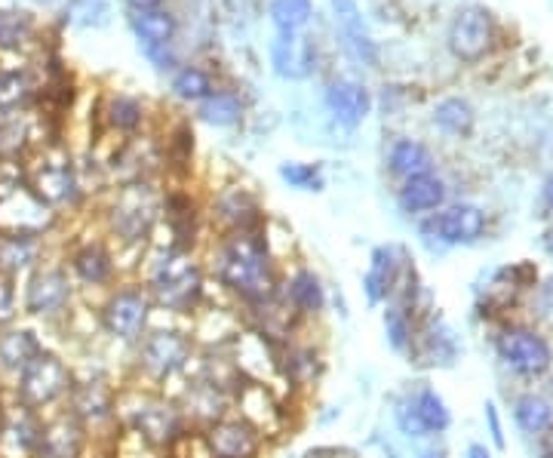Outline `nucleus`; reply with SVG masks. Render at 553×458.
<instances>
[{
  "instance_id": "4",
  "label": "nucleus",
  "mask_w": 553,
  "mask_h": 458,
  "mask_svg": "<svg viewBox=\"0 0 553 458\" xmlns=\"http://www.w3.org/2000/svg\"><path fill=\"white\" fill-rule=\"evenodd\" d=\"M133 351H136V376L145 382V388L154 391H166V385L185 379L197 357L191 332L179 326H151Z\"/></svg>"
},
{
  "instance_id": "35",
  "label": "nucleus",
  "mask_w": 553,
  "mask_h": 458,
  "mask_svg": "<svg viewBox=\"0 0 553 458\" xmlns=\"http://www.w3.org/2000/svg\"><path fill=\"white\" fill-rule=\"evenodd\" d=\"M31 99V83L19 71L0 74V117H13Z\"/></svg>"
},
{
  "instance_id": "43",
  "label": "nucleus",
  "mask_w": 553,
  "mask_h": 458,
  "mask_svg": "<svg viewBox=\"0 0 553 458\" xmlns=\"http://www.w3.org/2000/svg\"><path fill=\"white\" fill-rule=\"evenodd\" d=\"M16 314H19V289H16V280L0 274V329H7L16 323Z\"/></svg>"
},
{
  "instance_id": "28",
  "label": "nucleus",
  "mask_w": 553,
  "mask_h": 458,
  "mask_svg": "<svg viewBox=\"0 0 553 458\" xmlns=\"http://www.w3.org/2000/svg\"><path fill=\"white\" fill-rule=\"evenodd\" d=\"M388 163H391V173L400 176L403 182L418 179V176H431V170H434V157H431V151L424 148L421 142H412V139H400V142L391 148Z\"/></svg>"
},
{
  "instance_id": "22",
  "label": "nucleus",
  "mask_w": 553,
  "mask_h": 458,
  "mask_svg": "<svg viewBox=\"0 0 553 458\" xmlns=\"http://www.w3.org/2000/svg\"><path fill=\"white\" fill-rule=\"evenodd\" d=\"M326 108L342 127H357V123H363V117L372 111V96L366 87H360L354 80H335L326 90Z\"/></svg>"
},
{
  "instance_id": "45",
  "label": "nucleus",
  "mask_w": 553,
  "mask_h": 458,
  "mask_svg": "<svg viewBox=\"0 0 553 458\" xmlns=\"http://www.w3.org/2000/svg\"><path fill=\"white\" fill-rule=\"evenodd\" d=\"M486 425H489L492 443H495L498 449H504V431H501V419H498V409H495V403H492V400L486 403Z\"/></svg>"
},
{
  "instance_id": "20",
  "label": "nucleus",
  "mask_w": 553,
  "mask_h": 458,
  "mask_svg": "<svg viewBox=\"0 0 553 458\" xmlns=\"http://www.w3.org/2000/svg\"><path fill=\"white\" fill-rule=\"evenodd\" d=\"M212 219L222 225L225 234H249L262 231V210L246 188H225L212 203Z\"/></svg>"
},
{
  "instance_id": "44",
  "label": "nucleus",
  "mask_w": 553,
  "mask_h": 458,
  "mask_svg": "<svg viewBox=\"0 0 553 458\" xmlns=\"http://www.w3.org/2000/svg\"><path fill=\"white\" fill-rule=\"evenodd\" d=\"M191 154H194V136L188 130H179L166 145V160L176 163V166H185V163H191Z\"/></svg>"
},
{
  "instance_id": "49",
  "label": "nucleus",
  "mask_w": 553,
  "mask_h": 458,
  "mask_svg": "<svg viewBox=\"0 0 553 458\" xmlns=\"http://www.w3.org/2000/svg\"><path fill=\"white\" fill-rule=\"evenodd\" d=\"M541 437H544V440H541V455H544V458H553V428L544 431Z\"/></svg>"
},
{
  "instance_id": "8",
  "label": "nucleus",
  "mask_w": 553,
  "mask_h": 458,
  "mask_svg": "<svg viewBox=\"0 0 553 458\" xmlns=\"http://www.w3.org/2000/svg\"><path fill=\"white\" fill-rule=\"evenodd\" d=\"M74 277L62 265H37L22 286V308L40 320H59L71 314L74 305Z\"/></svg>"
},
{
  "instance_id": "16",
  "label": "nucleus",
  "mask_w": 553,
  "mask_h": 458,
  "mask_svg": "<svg viewBox=\"0 0 553 458\" xmlns=\"http://www.w3.org/2000/svg\"><path fill=\"white\" fill-rule=\"evenodd\" d=\"M44 415L13 403L0 412V458H34Z\"/></svg>"
},
{
  "instance_id": "25",
  "label": "nucleus",
  "mask_w": 553,
  "mask_h": 458,
  "mask_svg": "<svg viewBox=\"0 0 553 458\" xmlns=\"http://www.w3.org/2000/svg\"><path fill=\"white\" fill-rule=\"evenodd\" d=\"M40 246L37 237H13V234H0V274L7 277H19V274H31L40 262Z\"/></svg>"
},
{
  "instance_id": "26",
  "label": "nucleus",
  "mask_w": 553,
  "mask_h": 458,
  "mask_svg": "<svg viewBox=\"0 0 553 458\" xmlns=\"http://www.w3.org/2000/svg\"><path fill=\"white\" fill-rule=\"evenodd\" d=\"M443 200H446V185L437 176H418V179L403 182L400 188V210L409 216L431 213Z\"/></svg>"
},
{
  "instance_id": "50",
  "label": "nucleus",
  "mask_w": 553,
  "mask_h": 458,
  "mask_svg": "<svg viewBox=\"0 0 553 458\" xmlns=\"http://www.w3.org/2000/svg\"><path fill=\"white\" fill-rule=\"evenodd\" d=\"M541 246H544V253L553 259V228H547V231H544V237H541Z\"/></svg>"
},
{
  "instance_id": "42",
  "label": "nucleus",
  "mask_w": 553,
  "mask_h": 458,
  "mask_svg": "<svg viewBox=\"0 0 553 458\" xmlns=\"http://www.w3.org/2000/svg\"><path fill=\"white\" fill-rule=\"evenodd\" d=\"M394 422H397L400 434H406L409 440H424V437H431L428 428L421 425V419H418V412H415V406H412L409 397H403V400L397 403V409H394Z\"/></svg>"
},
{
  "instance_id": "12",
  "label": "nucleus",
  "mask_w": 553,
  "mask_h": 458,
  "mask_svg": "<svg viewBox=\"0 0 553 458\" xmlns=\"http://www.w3.org/2000/svg\"><path fill=\"white\" fill-rule=\"evenodd\" d=\"M28 188L44 200L50 210L74 206L80 200V179L68 157H47L28 173Z\"/></svg>"
},
{
  "instance_id": "33",
  "label": "nucleus",
  "mask_w": 553,
  "mask_h": 458,
  "mask_svg": "<svg viewBox=\"0 0 553 458\" xmlns=\"http://www.w3.org/2000/svg\"><path fill=\"white\" fill-rule=\"evenodd\" d=\"M434 123L449 136H467L474 130V108L464 99H443L434 108Z\"/></svg>"
},
{
  "instance_id": "2",
  "label": "nucleus",
  "mask_w": 553,
  "mask_h": 458,
  "mask_svg": "<svg viewBox=\"0 0 553 458\" xmlns=\"http://www.w3.org/2000/svg\"><path fill=\"white\" fill-rule=\"evenodd\" d=\"M117 422L123 431L136 434L154 452H169L191 428L179 403L154 388L136 385L117 394Z\"/></svg>"
},
{
  "instance_id": "23",
  "label": "nucleus",
  "mask_w": 553,
  "mask_h": 458,
  "mask_svg": "<svg viewBox=\"0 0 553 458\" xmlns=\"http://www.w3.org/2000/svg\"><path fill=\"white\" fill-rule=\"evenodd\" d=\"M44 351V342L28 326H7L0 329V372L4 376H19V372Z\"/></svg>"
},
{
  "instance_id": "29",
  "label": "nucleus",
  "mask_w": 553,
  "mask_h": 458,
  "mask_svg": "<svg viewBox=\"0 0 553 458\" xmlns=\"http://www.w3.org/2000/svg\"><path fill=\"white\" fill-rule=\"evenodd\" d=\"M514 422L523 434L529 437H541L544 431L553 428V406L538 397V394H523L514 403Z\"/></svg>"
},
{
  "instance_id": "11",
  "label": "nucleus",
  "mask_w": 553,
  "mask_h": 458,
  "mask_svg": "<svg viewBox=\"0 0 553 458\" xmlns=\"http://www.w3.org/2000/svg\"><path fill=\"white\" fill-rule=\"evenodd\" d=\"M200 437H203L209 458H259L268 443L249 422H243L240 415H225L216 425L200 431Z\"/></svg>"
},
{
  "instance_id": "7",
  "label": "nucleus",
  "mask_w": 553,
  "mask_h": 458,
  "mask_svg": "<svg viewBox=\"0 0 553 458\" xmlns=\"http://www.w3.org/2000/svg\"><path fill=\"white\" fill-rule=\"evenodd\" d=\"M74 385L71 366L56 351H40L16 376V403L44 415V409L62 403Z\"/></svg>"
},
{
  "instance_id": "47",
  "label": "nucleus",
  "mask_w": 553,
  "mask_h": 458,
  "mask_svg": "<svg viewBox=\"0 0 553 458\" xmlns=\"http://www.w3.org/2000/svg\"><path fill=\"white\" fill-rule=\"evenodd\" d=\"M541 203H544V216H553V176L544 182V191H541Z\"/></svg>"
},
{
  "instance_id": "51",
  "label": "nucleus",
  "mask_w": 553,
  "mask_h": 458,
  "mask_svg": "<svg viewBox=\"0 0 553 458\" xmlns=\"http://www.w3.org/2000/svg\"><path fill=\"white\" fill-rule=\"evenodd\" d=\"M96 458H111V455H96Z\"/></svg>"
},
{
  "instance_id": "36",
  "label": "nucleus",
  "mask_w": 553,
  "mask_h": 458,
  "mask_svg": "<svg viewBox=\"0 0 553 458\" xmlns=\"http://www.w3.org/2000/svg\"><path fill=\"white\" fill-rule=\"evenodd\" d=\"M34 34V22L22 10H0V47L19 50L25 40Z\"/></svg>"
},
{
  "instance_id": "41",
  "label": "nucleus",
  "mask_w": 553,
  "mask_h": 458,
  "mask_svg": "<svg viewBox=\"0 0 553 458\" xmlns=\"http://www.w3.org/2000/svg\"><path fill=\"white\" fill-rule=\"evenodd\" d=\"M65 16L74 25H87V28L93 25V28H99V25L108 22V4H105V0H74Z\"/></svg>"
},
{
  "instance_id": "6",
  "label": "nucleus",
  "mask_w": 553,
  "mask_h": 458,
  "mask_svg": "<svg viewBox=\"0 0 553 458\" xmlns=\"http://www.w3.org/2000/svg\"><path fill=\"white\" fill-rule=\"evenodd\" d=\"M160 213H163V197L157 194V188L151 182H145V179L126 182V185H120L111 210H108L111 234L120 243L142 246L154 234Z\"/></svg>"
},
{
  "instance_id": "9",
  "label": "nucleus",
  "mask_w": 553,
  "mask_h": 458,
  "mask_svg": "<svg viewBox=\"0 0 553 458\" xmlns=\"http://www.w3.org/2000/svg\"><path fill=\"white\" fill-rule=\"evenodd\" d=\"M117 394L120 388L111 385V379L105 372H93L87 379H74L68 397H65V409L74 415V419L90 431V437L102 428H120L117 422Z\"/></svg>"
},
{
  "instance_id": "17",
  "label": "nucleus",
  "mask_w": 553,
  "mask_h": 458,
  "mask_svg": "<svg viewBox=\"0 0 553 458\" xmlns=\"http://www.w3.org/2000/svg\"><path fill=\"white\" fill-rule=\"evenodd\" d=\"M492 47V19L480 7L461 10L449 25V50L461 62H477Z\"/></svg>"
},
{
  "instance_id": "46",
  "label": "nucleus",
  "mask_w": 553,
  "mask_h": 458,
  "mask_svg": "<svg viewBox=\"0 0 553 458\" xmlns=\"http://www.w3.org/2000/svg\"><path fill=\"white\" fill-rule=\"evenodd\" d=\"M136 13H151V10H160V4L163 0H126Z\"/></svg>"
},
{
  "instance_id": "19",
  "label": "nucleus",
  "mask_w": 553,
  "mask_h": 458,
  "mask_svg": "<svg viewBox=\"0 0 553 458\" xmlns=\"http://www.w3.org/2000/svg\"><path fill=\"white\" fill-rule=\"evenodd\" d=\"M68 271H71L74 283H80L83 289H105V293L114 286V280L120 274L114 253L99 240L77 246L68 259Z\"/></svg>"
},
{
  "instance_id": "21",
  "label": "nucleus",
  "mask_w": 553,
  "mask_h": 458,
  "mask_svg": "<svg viewBox=\"0 0 553 458\" xmlns=\"http://www.w3.org/2000/svg\"><path fill=\"white\" fill-rule=\"evenodd\" d=\"M412 354L421 357L424 363H431V366H452L455 363V354H458L452 329L443 320L428 317L421 326H415Z\"/></svg>"
},
{
  "instance_id": "10",
  "label": "nucleus",
  "mask_w": 553,
  "mask_h": 458,
  "mask_svg": "<svg viewBox=\"0 0 553 458\" xmlns=\"http://www.w3.org/2000/svg\"><path fill=\"white\" fill-rule=\"evenodd\" d=\"M495 351L498 357L520 372V376H544V372L553 366V351L547 345L544 336H538L535 329H523V326H510L495 339Z\"/></svg>"
},
{
  "instance_id": "3",
  "label": "nucleus",
  "mask_w": 553,
  "mask_h": 458,
  "mask_svg": "<svg viewBox=\"0 0 553 458\" xmlns=\"http://www.w3.org/2000/svg\"><path fill=\"white\" fill-rule=\"evenodd\" d=\"M145 289L154 311L194 317L206 302V268L191 249H166L151 265Z\"/></svg>"
},
{
  "instance_id": "1",
  "label": "nucleus",
  "mask_w": 553,
  "mask_h": 458,
  "mask_svg": "<svg viewBox=\"0 0 553 458\" xmlns=\"http://www.w3.org/2000/svg\"><path fill=\"white\" fill-rule=\"evenodd\" d=\"M212 274L228 296H234L243 311L259 308L280 293V271L262 231L225 234L212 253Z\"/></svg>"
},
{
  "instance_id": "27",
  "label": "nucleus",
  "mask_w": 553,
  "mask_h": 458,
  "mask_svg": "<svg viewBox=\"0 0 553 458\" xmlns=\"http://www.w3.org/2000/svg\"><path fill=\"white\" fill-rule=\"evenodd\" d=\"M332 7H335V19H338V25H342V34L348 40L351 53L360 62L375 65V47H372L369 34L363 31V16H360L357 4L354 0H332Z\"/></svg>"
},
{
  "instance_id": "37",
  "label": "nucleus",
  "mask_w": 553,
  "mask_h": 458,
  "mask_svg": "<svg viewBox=\"0 0 553 458\" xmlns=\"http://www.w3.org/2000/svg\"><path fill=\"white\" fill-rule=\"evenodd\" d=\"M271 19L280 28V34L299 31L311 19V0H274V4H271Z\"/></svg>"
},
{
  "instance_id": "48",
  "label": "nucleus",
  "mask_w": 553,
  "mask_h": 458,
  "mask_svg": "<svg viewBox=\"0 0 553 458\" xmlns=\"http://www.w3.org/2000/svg\"><path fill=\"white\" fill-rule=\"evenodd\" d=\"M464 458H492V452L483 443H471V446H467V452H464Z\"/></svg>"
},
{
  "instance_id": "34",
  "label": "nucleus",
  "mask_w": 553,
  "mask_h": 458,
  "mask_svg": "<svg viewBox=\"0 0 553 458\" xmlns=\"http://www.w3.org/2000/svg\"><path fill=\"white\" fill-rule=\"evenodd\" d=\"M240 114H243V105L231 93H212L200 105V117L206 123H212V127H234V123L240 120Z\"/></svg>"
},
{
  "instance_id": "13",
  "label": "nucleus",
  "mask_w": 553,
  "mask_h": 458,
  "mask_svg": "<svg viewBox=\"0 0 553 458\" xmlns=\"http://www.w3.org/2000/svg\"><path fill=\"white\" fill-rule=\"evenodd\" d=\"M90 431L83 428L68 409L47 415L40 425V440L34 458H83L90 446Z\"/></svg>"
},
{
  "instance_id": "15",
  "label": "nucleus",
  "mask_w": 553,
  "mask_h": 458,
  "mask_svg": "<svg viewBox=\"0 0 553 458\" xmlns=\"http://www.w3.org/2000/svg\"><path fill=\"white\" fill-rule=\"evenodd\" d=\"M406 253L400 246H375L369 256V268L363 274V293L369 305H388L406 274Z\"/></svg>"
},
{
  "instance_id": "24",
  "label": "nucleus",
  "mask_w": 553,
  "mask_h": 458,
  "mask_svg": "<svg viewBox=\"0 0 553 458\" xmlns=\"http://www.w3.org/2000/svg\"><path fill=\"white\" fill-rule=\"evenodd\" d=\"M271 56H274V71L280 77H289V80H302L311 74L314 68V47L311 40L299 37V34H280L271 47Z\"/></svg>"
},
{
  "instance_id": "38",
  "label": "nucleus",
  "mask_w": 553,
  "mask_h": 458,
  "mask_svg": "<svg viewBox=\"0 0 553 458\" xmlns=\"http://www.w3.org/2000/svg\"><path fill=\"white\" fill-rule=\"evenodd\" d=\"M173 90H176V96L185 99V102H203V99L212 96V80H209L206 71L188 65V68H182V71L173 77Z\"/></svg>"
},
{
  "instance_id": "40",
  "label": "nucleus",
  "mask_w": 553,
  "mask_h": 458,
  "mask_svg": "<svg viewBox=\"0 0 553 458\" xmlns=\"http://www.w3.org/2000/svg\"><path fill=\"white\" fill-rule=\"evenodd\" d=\"M280 179L289 188H299V191H323V173L317 163H299V160L283 163Z\"/></svg>"
},
{
  "instance_id": "32",
  "label": "nucleus",
  "mask_w": 553,
  "mask_h": 458,
  "mask_svg": "<svg viewBox=\"0 0 553 458\" xmlns=\"http://www.w3.org/2000/svg\"><path fill=\"white\" fill-rule=\"evenodd\" d=\"M415 317L412 311L388 302L385 305V336H388V345L397 351V354H406L412 351V339H415Z\"/></svg>"
},
{
  "instance_id": "39",
  "label": "nucleus",
  "mask_w": 553,
  "mask_h": 458,
  "mask_svg": "<svg viewBox=\"0 0 553 458\" xmlns=\"http://www.w3.org/2000/svg\"><path fill=\"white\" fill-rule=\"evenodd\" d=\"M145 120V108L142 102L130 99V96H117L111 105H108V123L117 130V133H136Z\"/></svg>"
},
{
  "instance_id": "30",
  "label": "nucleus",
  "mask_w": 553,
  "mask_h": 458,
  "mask_svg": "<svg viewBox=\"0 0 553 458\" xmlns=\"http://www.w3.org/2000/svg\"><path fill=\"white\" fill-rule=\"evenodd\" d=\"M409 400L418 412L421 425L428 428V434H443L452 425V412L434 388H418L415 394H409Z\"/></svg>"
},
{
  "instance_id": "31",
  "label": "nucleus",
  "mask_w": 553,
  "mask_h": 458,
  "mask_svg": "<svg viewBox=\"0 0 553 458\" xmlns=\"http://www.w3.org/2000/svg\"><path fill=\"white\" fill-rule=\"evenodd\" d=\"M136 34L145 40L148 47H166L176 34V19L166 10H151V13H136L133 16Z\"/></svg>"
},
{
  "instance_id": "14",
  "label": "nucleus",
  "mask_w": 553,
  "mask_h": 458,
  "mask_svg": "<svg viewBox=\"0 0 553 458\" xmlns=\"http://www.w3.org/2000/svg\"><path fill=\"white\" fill-rule=\"evenodd\" d=\"M421 234L428 237V240L437 237L446 246L477 243L486 234V213L480 210V206L458 203V206H449V210L431 216L428 222L421 225Z\"/></svg>"
},
{
  "instance_id": "5",
  "label": "nucleus",
  "mask_w": 553,
  "mask_h": 458,
  "mask_svg": "<svg viewBox=\"0 0 553 458\" xmlns=\"http://www.w3.org/2000/svg\"><path fill=\"white\" fill-rule=\"evenodd\" d=\"M154 320V302L148 296L145 283H120L105 293V302L99 308V326L105 336H111L120 345L136 348Z\"/></svg>"
},
{
  "instance_id": "18",
  "label": "nucleus",
  "mask_w": 553,
  "mask_h": 458,
  "mask_svg": "<svg viewBox=\"0 0 553 458\" xmlns=\"http://www.w3.org/2000/svg\"><path fill=\"white\" fill-rule=\"evenodd\" d=\"M280 299L299 323L302 320H317L326 311V302H329L320 274L311 271V268H295L280 286Z\"/></svg>"
}]
</instances>
